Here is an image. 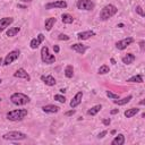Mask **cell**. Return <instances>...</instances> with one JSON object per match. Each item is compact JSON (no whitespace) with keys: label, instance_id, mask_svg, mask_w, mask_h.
I'll return each instance as SVG.
<instances>
[{"label":"cell","instance_id":"1","mask_svg":"<svg viewBox=\"0 0 145 145\" xmlns=\"http://www.w3.org/2000/svg\"><path fill=\"white\" fill-rule=\"evenodd\" d=\"M117 11H118L117 7L114 5L109 3V5L104 6L101 9V11H100V19L101 20H108L109 18H111L112 16H114L117 14Z\"/></svg>","mask_w":145,"mask_h":145},{"label":"cell","instance_id":"2","mask_svg":"<svg viewBox=\"0 0 145 145\" xmlns=\"http://www.w3.org/2000/svg\"><path fill=\"white\" fill-rule=\"evenodd\" d=\"M27 116V110L26 109H15L9 112H7L6 117L10 121H20Z\"/></svg>","mask_w":145,"mask_h":145},{"label":"cell","instance_id":"3","mask_svg":"<svg viewBox=\"0 0 145 145\" xmlns=\"http://www.w3.org/2000/svg\"><path fill=\"white\" fill-rule=\"evenodd\" d=\"M10 101H11V103L15 104V105H25V104L29 103L31 99H29L26 94H24V93L16 92V93L11 94V96H10Z\"/></svg>","mask_w":145,"mask_h":145},{"label":"cell","instance_id":"4","mask_svg":"<svg viewBox=\"0 0 145 145\" xmlns=\"http://www.w3.org/2000/svg\"><path fill=\"white\" fill-rule=\"evenodd\" d=\"M26 134L22 133V131H9V133H6L5 135H2V138L5 140H23V139H26Z\"/></svg>","mask_w":145,"mask_h":145},{"label":"cell","instance_id":"5","mask_svg":"<svg viewBox=\"0 0 145 145\" xmlns=\"http://www.w3.org/2000/svg\"><path fill=\"white\" fill-rule=\"evenodd\" d=\"M41 60L46 65H51L56 61V57L53 54H50L48 46H43L41 49Z\"/></svg>","mask_w":145,"mask_h":145},{"label":"cell","instance_id":"6","mask_svg":"<svg viewBox=\"0 0 145 145\" xmlns=\"http://www.w3.org/2000/svg\"><path fill=\"white\" fill-rule=\"evenodd\" d=\"M19 54H20V51H19L18 49H15V50L10 51V52L5 57L2 65H3V66H8V65L12 63L15 60H17V59L19 58Z\"/></svg>","mask_w":145,"mask_h":145},{"label":"cell","instance_id":"7","mask_svg":"<svg viewBox=\"0 0 145 145\" xmlns=\"http://www.w3.org/2000/svg\"><path fill=\"white\" fill-rule=\"evenodd\" d=\"M76 6L80 10H92L95 7V3L92 0H78Z\"/></svg>","mask_w":145,"mask_h":145},{"label":"cell","instance_id":"8","mask_svg":"<svg viewBox=\"0 0 145 145\" xmlns=\"http://www.w3.org/2000/svg\"><path fill=\"white\" fill-rule=\"evenodd\" d=\"M131 43H134V39L133 37H126V39H122L120 41H118L116 43V48L118 50H125L127 46H129Z\"/></svg>","mask_w":145,"mask_h":145},{"label":"cell","instance_id":"9","mask_svg":"<svg viewBox=\"0 0 145 145\" xmlns=\"http://www.w3.org/2000/svg\"><path fill=\"white\" fill-rule=\"evenodd\" d=\"M53 8H67V2L63 0H58L45 5V9H53Z\"/></svg>","mask_w":145,"mask_h":145},{"label":"cell","instance_id":"10","mask_svg":"<svg viewBox=\"0 0 145 145\" xmlns=\"http://www.w3.org/2000/svg\"><path fill=\"white\" fill-rule=\"evenodd\" d=\"M43 41H44V35H43L42 33H40L36 37L32 39V41H31V43H29L31 49H37V48L40 46V44H41Z\"/></svg>","mask_w":145,"mask_h":145},{"label":"cell","instance_id":"11","mask_svg":"<svg viewBox=\"0 0 145 145\" xmlns=\"http://www.w3.org/2000/svg\"><path fill=\"white\" fill-rule=\"evenodd\" d=\"M14 77H16V78H24V79H26L27 82L31 80V76L28 75V72H27L24 68L17 69L16 72H14Z\"/></svg>","mask_w":145,"mask_h":145},{"label":"cell","instance_id":"12","mask_svg":"<svg viewBox=\"0 0 145 145\" xmlns=\"http://www.w3.org/2000/svg\"><path fill=\"white\" fill-rule=\"evenodd\" d=\"M82 99H83V92L79 91V92H77V93L75 94V96L71 99V101H70V106L74 109V108H76L77 105H79L80 102H82Z\"/></svg>","mask_w":145,"mask_h":145},{"label":"cell","instance_id":"13","mask_svg":"<svg viewBox=\"0 0 145 145\" xmlns=\"http://www.w3.org/2000/svg\"><path fill=\"white\" fill-rule=\"evenodd\" d=\"M14 18L12 17H3L0 19V33L3 32L10 24H12Z\"/></svg>","mask_w":145,"mask_h":145},{"label":"cell","instance_id":"14","mask_svg":"<svg viewBox=\"0 0 145 145\" xmlns=\"http://www.w3.org/2000/svg\"><path fill=\"white\" fill-rule=\"evenodd\" d=\"M41 80L45 85H48V86H54L56 83H57L56 79H54V77L52 75H42L41 76Z\"/></svg>","mask_w":145,"mask_h":145},{"label":"cell","instance_id":"15","mask_svg":"<svg viewBox=\"0 0 145 145\" xmlns=\"http://www.w3.org/2000/svg\"><path fill=\"white\" fill-rule=\"evenodd\" d=\"M74 51H76L77 53H79V54H84L85 52H86V50L88 49L86 45H84L83 43H75V44H72L71 46H70Z\"/></svg>","mask_w":145,"mask_h":145},{"label":"cell","instance_id":"16","mask_svg":"<svg viewBox=\"0 0 145 145\" xmlns=\"http://www.w3.org/2000/svg\"><path fill=\"white\" fill-rule=\"evenodd\" d=\"M59 110H60V108L58 105H54V104H46V105L42 106V111L45 113H56Z\"/></svg>","mask_w":145,"mask_h":145},{"label":"cell","instance_id":"17","mask_svg":"<svg viewBox=\"0 0 145 145\" xmlns=\"http://www.w3.org/2000/svg\"><path fill=\"white\" fill-rule=\"evenodd\" d=\"M92 36H95V32H94V31H84V32H79V33L77 34V37H78V40H80V41L87 40V39H89V37H92Z\"/></svg>","mask_w":145,"mask_h":145},{"label":"cell","instance_id":"18","mask_svg":"<svg viewBox=\"0 0 145 145\" xmlns=\"http://www.w3.org/2000/svg\"><path fill=\"white\" fill-rule=\"evenodd\" d=\"M112 145H123L125 144V136L122 134H118L111 142Z\"/></svg>","mask_w":145,"mask_h":145},{"label":"cell","instance_id":"19","mask_svg":"<svg viewBox=\"0 0 145 145\" xmlns=\"http://www.w3.org/2000/svg\"><path fill=\"white\" fill-rule=\"evenodd\" d=\"M135 59H136V57L133 53H127L125 57H122L121 60H122V62L125 65H130V63H133L135 61Z\"/></svg>","mask_w":145,"mask_h":145},{"label":"cell","instance_id":"20","mask_svg":"<svg viewBox=\"0 0 145 145\" xmlns=\"http://www.w3.org/2000/svg\"><path fill=\"white\" fill-rule=\"evenodd\" d=\"M133 99V96L131 95H128V96H126V97H123V99H117V100H113V103L114 104H117V105H125V104H127L130 100Z\"/></svg>","mask_w":145,"mask_h":145},{"label":"cell","instance_id":"21","mask_svg":"<svg viewBox=\"0 0 145 145\" xmlns=\"http://www.w3.org/2000/svg\"><path fill=\"white\" fill-rule=\"evenodd\" d=\"M138 112H139V109L138 108H130V109H127L123 114H125L126 118H131V117L136 116Z\"/></svg>","mask_w":145,"mask_h":145},{"label":"cell","instance_id":"22","mask_svg":"<svg viewBox=\"0 0 145 145\" xmlns=\"http://www.w3.org/2000/svg\"><path fill=\"white\" fill-rule=\"evenodd\" d=\"M54 23H56V18H54V17H50V18L45 19V23H44V28H45L46 31H51V28L53 27Z\"/></svg>","mask_w":145,"mask_h":145},{"label":"cell","instance_id":"23","mask_svg":"<svg viewBox=\"0 0 145 145\" xmlns=\"http://www.w3.org/2000/svg\"><path fill=\"white\" fill-rule=\"evenodd\" d=\"M19 31H20V27H9V29L7 31V33H6V35L8 36V37H14V36H16L18 33H19Z\"/></svg>","mask_w":145,"mask_h":145},{"label":"cell","instance_id":"24","mask_svg":"<svg viewBox=\"0 0 145 145\" xmlns=\"http://www.w3.org/2000/svg\"><path fill=\"white\" fill-rule=\"evenodd\" d=\"M61 20L63 24H71L74 22V17L69 14H62L61 15Z\"/></svg>","mask_w":145,"mask_h":145},{"label":"cell","instance_id":"25","mask_svg":"<svg viewBox=\"0 0 145 145\" xmlns=\"http://www.w3.org/2000/svg\"><path fill=\"white\" fill-rule=\"evenodd\" d=\"M101 109H102V105H101V104H96V105L92 106V108L87 111V114H88V116H95L97 112H100Z\"/></svg>","mask_w":145,"mask_h":145},{"label":"cell","instance_id":"26","mask_svg":"<svg viewBox=\"0 0 145 145\" xmlns=\"http://www.w3.org/2000/svg\"><path fill=\"white\" fill-rule=\"evenodd\" d=\"M128 83H143V76L142 75H134L130 78L127 79Z\"/></svg>","mask_w":145,"mask_h":145},{"label":"cell","instance_id":"27","mask_svg":"<svg viewBox=\"0 0 145 145\" xmlns=\"http://www.w3.org/2000/svg\"><path fill=\"white\" fill-rule=\"evenodd\" d=\"M65 76L67 78H71L74 76V67L71 65H68L66 68H65Z\"/></svg>","mask_w":145,"mask_h":145},{"label":"cell","instance_id":"28","mask_svg":"<svg viewBox=\"0 0 145 145\" xmlns=\"http://www.w3.org/2000/svg\"><path fill=\"white\" fill-rule=\"evenodd\" d=\"M109 71H110V68H109V66H108V65H102V66L99 68V70H97V72H99L100 75L108 74Z\"/></svg>","mask_w":145,"mask_h":145},{"label":"cell","instance_id":"29","mask_svg":"<svg viewBox=\"0 0 145 145\" xmlns=\"http://www.w3.org/2000/svg\"><path fill=\"white\" fill-rule=\"evenodd\" d=\"M106 96H108L109 99H112V100H117V99L120 97L119 94H116V93H113V92H111V91H106Z\"/></svg>","mask_w":145,"mask_h":145},{"label":"cell","instance_id":"30","mask_svg":"<svg viewBox=\"0 0 145 145\" xmlns=\"http://www.w3.org/2000/svg\"><path fill=\"white\" fill-rule=\"evenodd\" d=\"M54 100H57L60 103H65L66 102V97L63 95H61V94H56L54 95Z\"/></svg>","mask_w":145,"mask_h":145},{"label":"cell","instance_id":"31","mask_svg":"<svg viewBox=\"0 0 145 145\" xmlns=\"http://www.w3.org/2000/svg\"><path fill=\"white\" fill-rule=\"evenodd\" d=\"M135 9H136V12H137L138 15H140L142 17H144V16H145V14H144V11H143V8H142L140 6H136V8H135Z\"/></svg>","mask_w":145,"mask_h":145},{"label":"cell","instance_id":"32","mask_svg":"<svg viewBox=\"0 0 145 145\" xmlns=\"http://www.w3.org/2000/svg\"><path fill=\"white\" fill-rule=\"evenodd\" d=\"M58 39H59L60 41H62V40H63V41H68V40H69V36L66 35V34H59V35H58Z\"/></svg>","mask_w":145,"mask_h":145},{"label":"cell","instance_id":"33","mask_svg":"<svg viewBox=\"0 0 145 145\" xmlns=\"http://www.w3.org/2000/svg\"><path fill=\"white\" fill-rule=\"evenodd\" d=\"M106 133H108L106 130H103V131H101V133L97 135V138H99V139H100V138H103V137L106 135Z\"/></svg>","mask_w":145,"mask_h":145},{"label":"cell","instance_id":"34","mask_svg":"<svg viewBox=\"0 0 145 145\" xmlns=\"http://www.w3.org/2000/svg\"><path fill=\"white\" fill-rule=\"evenodd\" d=\"M75 112H76V111L71 109V110H69V111H67V112H66L65 114H66L67 117H70V116H72V114H75Z\"/></svg>","mask_w":145,"mask_h":145},{"label":"cell","instance_id":"35","mask_svg":"<svg viewBox=\"0 0 145 145\" xmlns=\"http://www.w3.org/2000/svg\"><path fill=\"white\" fill-rule=\"evenodd\" d=\"M110 123H111V120H110V118L103 119V125H104V126H109Z\"/></svg>","mask_w":145,"mask_h":145},{"label":"cell","instance_id":"36","mask_svg":"<svg viewBox=\"0 0 145 145\" xmlns=\"http://www.w3.org/2000/svg\"><path fill=\"white\" fill-rule=\"evenodd\" d=\"M53 51H54L56 53H58V52L60 51V48H59V45H53Z\"/></svg>","mask_w":145,"mask_h":145},{"label":"cell","instance_id":"37","mask_svg":"<svg viewBox=\"0 0 145 145\" xmlns=\"http://www.w3.org/2000/svg\"><path fill=\"white\" fill-rule=\"evenodd\" d=\"M118 112H119V109H114V110H111V111H110L111 114H116V113H118Z\"/></svg>","mask_w":145,"mask_h":145},{"label":"cell","instance_id":"38","mask_svg":"<svg viewBox=\"0 0 145 145\" xmlns=\"http://www.w3.org/2000/svg\"><path fill=\"white\" fill-rule=\"evenodd\" d=\"M139 45H140V49H142V51H143V50H144V41H140Z\"/></svg>","mask_w":145,"mask_h":145},{"label":"cell","instance_id":"39","mask_svg":"<svg viewBox=\"0 0 145 145\" xmlns=\"http://www.w3.org/2000/svg\"><path fill=\"white\" fill-rule=\"evenodd\" d=\"M111 63H112V65H116V60H114V59H113V58H112V59H111Z\"/></svg>","mask_w":145,"mask_h":145},{"label":"cell","instance_id":"40","mask_svg":"<svg viewBox=\"0 0 145 145\" xmlns=\"http://www.w3.org/2000/svg\"><path fill=\"white\" fill-rule=\"evenodd\" d=\"M22 2H32V0H20Z\"/></svg>","mask_w":145,"mask_h":145},{"label":"cell","instance_id":"41","mask_svg":"<svg viewBox=\"0 0 145 145\" xmlns=\"http://www.w3.org/2000/svg\"><path fill=\"white\" fill-rule=\"evenodd\" d=\"M144 103H145V101H144V100H142V101L139 102V104H140V105H144Z\"/></svg>","mask_w":145,"mask_h":145},{"label":"cell","instance_id":"42","mask_svg":"<svg viewBox=\"0 0 145 145\" xmlns=\"http://www.w3.org/2000/svg\"><path fill=\"white\" fill-rule=\"evenodd\" d=\"M18 7H19V8H24V9L26 8V6H22V5H18Z\"/></svg>","mask_w":145,"mask_h":145},{"label":"cell","instance_id":"43","mask_svg":"<svg viewBox=\"0 0 145 145\" xmlns=\"http://www.w3.org/2000/svg\"><path fill=\"white\" fill-rule=\"evenodd\" d=\"M60 92H61V93H65V92H66V89H63V88H61V89H60Z\"/></svg>","mask_w":145,"mask_h":145},{"label":"cell","instance_id":"44","mask_svg":"<svg viewBox=\"0 0 145 145\" xmlns=\"http://www.w3.org/2000/svg\"><path fill=\"white\" fill-rule=\"evenodd\" d=\"M2 61H3V60H2V58H0V66L2 65Z\"/></svg>","mask_w":145,"mask_h":145},{"label":"cell","instance_id":"45","mask_svg":"<svg viewBox=\"0 0 145 145\" xmlns=\"http://www.w3.org/2000/svg\"><path fill=\"white\" fill-rule=\"evenodd\" d=\"M1 83H2V79H1V78H0V84H1Z\"/></svg>","mask_w":145,"mask_h":145},{"label":"cell","instance_id":"46","mask_svg":"<svg viewBox=\"0 0 145 145\" xmlns=\"http://www.w3.org/2000/svg\"><path fill=\"white\" fill-rule=\"evenodd\" d=\"M0 102H1V96H0Z\"/></svg>","mask_w":145,"mask_h":145}]
</instances>
